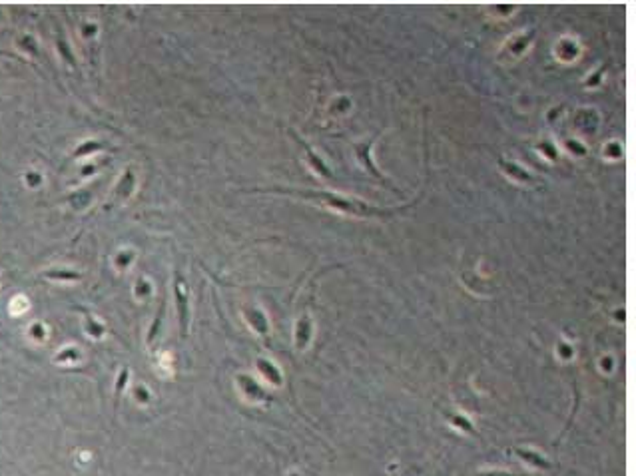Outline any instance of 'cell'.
Returning a JSON list of instances; mask_svg holds the SVG:
<instances>
[{"mask_svg":"<svg viewBox=\"0 0 636 476\" xmlns=\"http://www.w3.org/2000/svg\"><path fill=\"white\" fill-rule=\"evenodd\" d=\"M269 191L295 195V197H301V199H311V201L321 203V205H325V207H329L333 211H341V213H347V215H353V217H393V215L405 211L411 205V203H407V205H401V207L383 209V207H375V205L363 203L359 199L343 197V195H337V193H331V191H323V190L311 191V190H294V188H271Z\"/></svg>","mask_w":636,"mask_h":476,"instance_id":"6da1fadb","label":"cell"},{"mask_svg":"<svg viewBox=\"0 0 636 476\" xmlns=\"http://www.w3.org/2000/svg\"><path fill=\"white\" fill-rule=\"evenodd\" d=\"M377 136L379 134H375L373 138H369L367 142H353L351 143V147H353V151H355V155H357V160H359V164L375 178V180H379L381 184H385V186H389V182L383 178V174L375 168V164L371 162V147H373V143H375V140H377Z\"/></svg>","mask_w":636,"mask_h":476,"instance_id":"7a4b0ae2","label":"cell"},{"mask_svg":"<svg viewBox=\"0 0 636 476\" xmlns=\"http://www.w3.org/2000/svg\"><path fill=\"white\" fill-rule=\"evenodd\" d=\"M290 134L294 136V140H295V143L305 151V160H307V166L317 174V176H321V178H325V180H331L333 178V174H331V170L327 168V164L321 160V157L313 151V147L307 143V142H303V138H299L294 130H290Z\"/></svg>","mask_w":636,"mask_h":476,"instance_id":"3957f363","label":"cell"},{"mask_svg":"<svg viewBox=\"0 0 636 476\" xmlns=\"http://www.w3.org/2000/svg\"><path fill=\"white\" fill-rule=\"evenodd\" d=\"M182 275L176 273V283H174V293H176V299H178V315H180V331H182V337L188 335V319H190V313H188V297L182 289Z\"/></svg>","mask_w":636,"mask_h":476,"instance_id":"277c9868","label":"cell"},{"mask_svg":"<svg viewBox=\"0 0 636 476\" xmlns=\"http://www.w3.org/2000/svg\"><path fill=\"white\" fill-rule=\"evenodd\" d=\"M499 168L511 178V180H515V182H519V184H527V186H533V184H537V180L531 176V174H527L523 168H519L517 164H513V162H507L505 160V157H499Z\"/></svg>","mask_w":636,"mask_h":476,"instance_id":"5b68a950","label":"cell"},{"mask_svg":"<svg viewBox=\"0 0 636 476\" xmlns=\"http://www.w3.org/2000/svg\"><path fill=\"white\" fill-rule=\"evenodd\" d=\"M309 335H311V317L309 313H301L299 317V321L295 325V343H297V349H303L309 341Z\"/></svg>","mask_w":636,"mask_h":476,"instance_id":"8992f818","label":"cell"},{"mask_svg":"<svg viewBox=\"0 0 636 476\" xmlns=\"http://www.w3.org/2000/svg\"><path fill=\"white\" fill-rule=\"evenodd\" d=\"M245 313H247L249 323L255 327V331L261 333V335H265V333H267V321L263 319V315H261L259 311H255V309H247Z\"/></svg>","mask_w":636,"mask_h":476,"instance_id":"52a82bcc","label":"cell"},{"mask_svg":"<svg viewBox=\"0 0 636 476\" xmlns=\"http://www.w3.org/2000/svg\"><path fill=\"white\" fill-rule=\"evenodd\" d=\"M257 367L261 369V373H263V375H265V377H267L269 381H273L275 384H279V382H281V377H279L277 369H275V367H271V365H269L267 361L259 359V361H257Z\"/></svg>","mask_w":636,"mask_h":476,"instance_id":"ba28073f","label":"cell"},{"mask_svg":"<svg viewBox=\"0 0 636 476\" xmlns=\"http://www.w3.org/2000/svg\"><path fill=\"white\" fill-rule=\"evenodd\" d=\"M515 452L519 454V456H523L525 460H529V462H533V464H537V466H540V468H548L550 464L544 460V458H540L538 454H533V452H529V450H521V448H515Z\"/></svg>","mask_w":636,"mask_h":476,"instance_id":"9c48e42d","label":"cell"},{"mask_svg":"<svg viewBox=\"0 0 636 476\" xmlns=\"http://www.w3.org/2000/svg\"><path fill=\"white\" fill-rule=\"evenodd\" d=\"M537 147H538L540 151H546V153H548V155H546V157H548V160H552V162H556V149L552 147V143H550V142H542V143H538Z\"/></svg>","mask_w":636,"mask_h":476,"instance_id":"30bf717a","label":"cell"},{"mask_svg":"<svg viewBox=\"0 0 636 476\" xmlns=\"http://www.w3.org/2000/svg\"><path fill=\"white\" fill-rule=\"evenodd\" d=\"M447 419H449V421H453V423H455V425H457L459 428H465V430H471V425H469V423H467L465 419H459V417H453V415H447Z\"/></svg>","mask_w":636,"mask_h":476,"instance_id":"8fae6325","label":"cell"},{"mask_svg":"<svg viewBox=\"0 0 636 476\" xmlns=\"http://www.w3.org/2000/svg\"><path fill=\"white\" fill-rule=\"evenodd\" d=\"M479 476H517V474H509V472H483Z\"/></svg>","mask_w":636,"mask_h":476,"instance_id":"7c38bea8","label":"cell"}]
</instances>
